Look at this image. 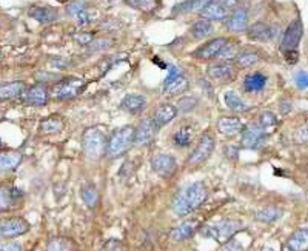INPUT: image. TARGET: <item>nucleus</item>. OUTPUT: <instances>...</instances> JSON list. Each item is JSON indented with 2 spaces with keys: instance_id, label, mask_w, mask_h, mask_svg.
Here are the masks:
<instances>
[{
  "instance_id": "nucleus-1",
  "label": "nucleus",
  "mask_w": 308,
  "mask_h": 251,
  "mask_svg": "<svg viewBox=\"0 0 308 251\" xmlns=\"http://www.w3.org/2000/svg\"><path fill=\"white\" fill-rule=\"evenodd\" d=\"M208 191L202 182H193L180 191L173 202V210L179 218H185L207 201Z\"/></svg>"
},
{
  "instance_id": "nucleus-2",
  "label": "nucleus",
  "mask_w": 308,
  "mask_h": 251,
  "mask_svg": "<svg viewBox=\"0 0 308 251\" xmlns=\"http://www.w3.org/2000/svg\"><path fill=\"white\" fill-rule=\"evenodd\" d=\"M134 131L136 128L131 125H125V127L116 130L106 140V156L114 159L128 151L134 145Z\"/></svg>"
},
{
  "instance_id": "nucleus-3",
  "label": "nucleus",
  "mask_w": 308,
  "mask_h": 251,
  "mask_svg": "<svg viewBox=\"0 0 308 251\" xmlns=\"http://www.w3.org/2000/svg\"><path fill=\"white\" fill-rule=\"evenodd\" d=\"M106 136L99 128H88L82 137V147L86 157L97 160L106 154Z\"/></svg>"
},
{
  "instance_id": "nucleus-4",
  "label": "nucleus",
  "mask_w": 308,
  "mask_h": 251,
  "mask_svg": "<svg viewBox=\"0 0 308 251\" xmlns=\"http://www.w3.org/2000/svg\"><path fill=\"white\" fill-rule=\"evenodd\" d=\"M242 230V224L234 219H222L213 225L202 228V235L205 238H211L219 244H227L238 231Z\"/></svg>"
},
{
  "instance_id": "nucleus-5",
  "label": "nucleus",
  "mask_w": 308,
  "mask_h": 251,
  "mask_svg": "<svg viewBox=\"0 0 308 251\" xmlns=\"http://www.w3.org/2000/svg\"><path fill=\"white\" fill-rule=\"evenodd\" d=\"M214 145H216V140L210 133L202 134V137L197 142L196 148L193 150V153L188 157V164L191 167H199V165L205 164L214 151Z\"/></svg>"
},
{
  "instance_id": "nucleus-6",
  "label": "nucleus",
  "mask_w": 308,
  "mask_h": 251,
  "mask_svg": "<svg viewBox=\"0 0 308 251\" xmlns=\"http://www.w3.org/2000/svg\"><path fill=\"white\" fill-rule=\"evenodd\" d=\"M241 145L247 150H259L265 145L267 131L261 127L259 123H251L250 127L242 130Z\"/></svg>"
},
{
  "instance_id": "nucleus-7",
  "label": "nucleus",
  "mask_w": 308,
  "mask_h": 251,
  "mask_svg": "<svg viewBox=\"0 0 308 251\" xmlns=\"http://www.w3.org/2000/svg\"><path fill=\"white\" fill-rule=\"evenodd\" d=\"M82 88H83V82L80 79H65L57 85H54L51 94L57 100H68L76 97L82 91Z\"/></svg>"
},
{
  "instance_id": "nucleus-8",
  "label": "nucleus",
  "mask_w": 308,
  "mask_h": 251,
  "mask_svg": "<svg viewBox=\"0 0 308 251\" xmlns=\"http://www.w3.org/2000/svg\"><path fill=\"white\" fill-rule=\"evenodd\" d=\"M304 35V26H302V22L299 19L293 20L292 23L288 25V28L285 29L284 32V39H282V43H281V49L284 52H290V51H296L299 43H301V39Z\"/></svg>"
},
{
  "instance_id": "nucleus-9",
  "label": "nucleus",
  "mask_w": 308,
  "mask_h": 251,
  "mask_svg": "<svg viewBox=\"0 0 308 251\" xmlns=\"http://www.w3.org/2000/svg\"><path fill=\"white\" fill-rule=\"evenodd\" d=\"M29 224L22 218H12L0 222V238L2 239H12L19 238L25 233H28Z\"/></svg>"
},
{
  "instance_id": "nucleus-10",
  "label": "nucleus",
  "mask_w": 308,
  "mask_h": 251,
  "mask_svg": "<svg viewBox=\"0 0 308 251\" xmlns=\"http://www.w3.org/2000/svg\"><path fill=\"white\" fill-rule=\"evenodd\" d=\"M207 73L210 79L219 83H230L236 79V68H234L233 63H228V62H222V63L210 66Z\"/></svg>"
},
{
  "instance_id": "nucleus-11",
  "label": "nucleus",
  "mask_w": 308,
  "mask_h": 251,
  "mask_svg": "<svg viewBox=\"0 0 308 251\" xmlns=\"http://www.w3.org/2000/svg\"><path fill=\"white\" fill-rule=\"evenodd\" d=\"M153 170L162 177H171L177 170V162L171 154H157L151 160Z\"/></svg>"
},
{
  "instance_id": "nucleus-12",
  "label": "nucleus",
  "mask_w": 308,
  "mask_h": 251,
  "mask_svg": "<svg viewBox=\"0 0 308 251\" xmlns=\"http://www.w3.org/2000/svg\"><path fill=\"white\" fill-rule=\"evenodd\" d=\"M228 43L227 39H222V37H217V39H213L210 40L208 43H205L204 46H201L199 49H196L193 52V56L197 57V59H202V60H208V59H214L219 56V52L224 49V46Z\"/></svg>"
},
{
  "instance_id": "nucleus-13",
  "label": "nucleus",
  "mask_w": 308,
  "mask_h": 251,
  "mask_svg": "<svg viewBox=\"0 0 308 251\" xmlns=\"http://www.w3.org/2000/svg\"><path fill=\"white\" fill-rule=\"evenodd\" d=\"M156 125L153 122V119H143L140 120L139 127L134 131V143L136 145H148V143L154 139L156 136Z\"/></svg>"
},
{
  "instance_id": "nucleus-14",
  "label": "nucleus",
  "mask_w": 308,
  "mask_h": 251,
  "mask_svg": "<svg viewBox=\"0 0 308 251\" xmlns=\"http://www.w3.org/2000/svg\"><path fill=\"white\" fill-rule=\"evenodd\" d=\"M22 197L23 194L20 190L12 187H2L0 188V211H8L14 208Z\"/></svg>"
},
{
  "instance_id": "nucleus-15",
  "label": "nucleus",
  "mask_w": 308,
  "mask_h": 251,
  "mask_svg": "<svg viewBox=\"0 0 308 251\" xmlns=\"http://www.w3.org/2000/svg\"><path fill=\"white\" fill-rule=\"evenodd\" d=\"M177 116V108L174 105L171 103H164V105H160L159 108L156 110V114H154V125H156V128H164L167 127V125Z\"/></svg>"
},
{
  "instance_id": "nucleus-16",
  "label": "nucleus",
  "mask_w": 308,
  "mask_h": 251,
  "mask_svg": "<svg viewBox=\"0 0 308 251\" xmlns=\"http://www.w3.org/2000/svg\"><path fill=\"white\" fill-rule=\"evenodd\" d=\"M22 99L28 105L42 106L48 102V91L43 86L35 85V86H31L29 89H26V91L22 93Z\"/></svg>"
},
{
  "instance_id": "nucleus-17",
  "label": "nucleus",
  "mask_w": 308,
  "mask_h": 251,
  "mask_svg": "<svg viewBox=\"0 0 308 251\" xmlns=\"http://www.w3.org/2000/svg\"><path fill=\"white\" fill-rule=\"evenodd\" d=\"M217 130H219V133H222L224 136L231 137V136L242 133L244 123L238 117H221L217 120Z\"/></svg>"
},
{
  "instance_id": "nucleus-18",
  "label": "nucleus",
  "mask_w": 308,
  "mask_h": 251,
  "mask_svg": "<svg viewBox=\"0 0 308 251\" xmlns=\"http://www.w3.org/2000/svg\"><path fill=\"white\" fill-rule=\"evenodd\" d=\"M197 230H199V222L197 221H190V222H185L182 225H179L177 228H174L170 233V238L174 242H184V241L191 239L196 235Z\"/></svg>"
},
{
  "instance_id": "nucleus-19",
  "label": "nucleus",
  "mask_w": 308,
  "mask_h": 251,
  "mask_svg": "<svg viewBox=\"0 0 308 251\" xmlns=\"http://www.w3.org/2000/svg\"><path fill=\"white\" fill-rule=\"evenodd\" d=\"M120 106L122 110H125L130 114H140L145 110V106H147V99L140 94H128L125 96Z\"/></svg>"
},
{
  "instance_id": "nucleus-20",
  "label": "nucleus",
  "mask_w": 308,
  "mask_h": 251,
  "mask_svg": "<svg viewBox=\"0 0 308 251\" xmlns=\"http://www.w3.org/2000/svg\"><path fill=\"white\" fill-rule=\"evenodd\" d=\"M248 26V12L244 8L234 11L227 19V28L233 32H242Z\"/></svg>"
},
{
  "instance_id": "nucleus-21",
  "label": "nucleus",
  "mask_w": 308,
  "mask_h": 251,
  "mask_svg": "<svg viewBox=\"0 0 308 251\" xmlns=\"http://www.w3.org/2000/svg\"><path fill=\"white\" fill-rule=\"evenodd\" d=\"M199 12H201V15L205 20H225L228 15V9L224 8L221 3H217L216 0H211V2L207 6H204Z\"/></svg>"
},
{
  "instance_id": "nucleus-22",
  "label": "nucleus",
  "mask_w": 308,
  "mask_h": 251,
  "mask_svg": "<svg viewBox=\"0 0 308 251\" xmlns=\"http://www.w3.org/2000/svg\"><path fill=\"white\" fill-rule=\"evenodd\" d=\"M248 35L253 40H258V42H268L275 37V29L271 28L267 23H255L253 26L248 28Z\"/></svg>"
},
{
  "instance_id": "nucleus-23",
  "label": "nucleus",
  "mask_w": 308,
  "mask_h": 251,
  "mask_svg": "<svg viewBox=\"0 0 308 251\" xmlns=\"http://www.w3.org/2000/svg\"><path fill=\"white\" fill-rule=\"evenodd\" d=\"M28 14L39 23H52L57 19V11L48 6H31Z\"/></svg>"
},
{
  "instance_id": "nucleus-24",
  "label": "nucleus",
  "mask_w": 308,
  "mask_h": 251,
  "mask_svg": "<svg viewBox=\"0 0 308 251\" xmlns=\"http://www.w3.org/2000/svg\"><path fill=\"white\" fill-rule=\"evenodd\" d=\"M190 88V83L187 80V77L184 76H176L170 80H165L164 83V89H165V93L170 94V96H177V94H182L185 93L187 89Z\"/></svg>"
},
{
  "instance_id": "nucleus-25",
  "label": "nucleus",
  "mask_w": 308,
  "mask_h": 251,
  "mask_svg": "<svg viewBox=\"0 0 308 251\" xmlns=\"http://www.w3.org/2000/svg\"><path fill=\"white\" fill-rule=\"evenodd\" d=\"M307 247H308V231L305 228L296 231L295 235H292L287 241L288 251H305Z\"/></svg>"
},
{
  "instance_id": "nucleus-26",
  "label": "nucleus",
  "mask_w": 308,
  "mask_h": 251,
  "mask_svg": "<svg viewBox=\"0 0 308 251\" xmlns=\"http://www.w3.org/2000/svg\"><path fill=\"white\" fill-rule=\"evenodd\" d=\"M267 76L262 74V73H253V74H248L244 80V88L247 93H259L265 88L267 85Z\"/></svg>"
},
{
  "instance_id": "nucleus-27",
  "label": "nucleus",
  "mask_w": 308,
  "mask_h": 251,
  "mask_svg": "<svg viewBox=\"0 0 308 251\" xmlns=\"http://www.w3.org/2000/svg\"><path fill=\"white\" fill-rule=\"evenodd\" d=\"M25 91V83L23 82H9L0 85V99H14L22 96Z\"/></svg>"
},
{
  "instance_id": "nucleus-28",
  "label": "nucleus",
  "mask_w": 308,
  "mask_h": 251,
  "mask_svg": "<svg viewBox=\"0 0 308 251\" xmlns=\"http://www.w3.org/2000/svg\"><path fill=\"white\" fill-rule=\"evenodd\" d=\"M22 162V154L9 151V153H2L0 154V171H12L14 168L19 167Z\"/></svg>"
},
{
  "instance_id": "nucleus-29",
  "label": "nucleus",
  "mask_w": 308,
  "mask_h": 251,
  "mask_svg": "<svg viewBox=\"0 0 308 251\" xmlns=\"http://www.w3.org/2000/svg\"><path fill=\"white\" fill-rule=\"evenodd\" d=\"M65 127L63 119L59 116H49L40 122V131L45 134H56L60 133Z\"/></svg>"
},
{
  "instance_id": "nucleus-30",
  "label": "nucleus",
  "mask_w": 308,
  "mask_h": 251,
  "mask_svg": "<svg viewBox=\"0 0 308 251\" xmlns=\"http://www.w3.org/2000/svg\"><path fill=\"white\" fill-rule=\"evenodd\" d=\"M225 103L228 108L233 111V113H247L250 110V106L241 99V96H238L234 91H228L225 93Z\"/></svg>"
},
{
  "instance_id": "nucleus-31",
  "label": "nucleus",
  "mask_w": 308,
  "mask_h": 251,
  "mask_svg": "<svg viewBox=\"0 0 308 251\" xmlns=\"http://www.w3.org/2000/svg\"><path fill=\"white\" fill-rule=\"evenodd\" d=\"M282 216H284V210L278 208V207H267V208L256 213V219L261 221V222H265V224L276 222Z\"/></svg>"
},
{
  "instance_id": "nucleus-32",
  "label": "nucleus",
  "mask_w": 308,
  "mask_h": 251,
  "mask_svg": "<svg viewBox=\"0 0 308 251\" xmlns=\"http://www.w3.org/2000/svg\"><path fill=\"white\" fill-rule=\"evenodd\" d=\"M211 0H187V2L177 5L173 9V14H185V12H194L201 11L204 6H207Z\"/></svg>"
},
{
  "instance_id": "nucleus-33",
  "label": "nucleus",
  "mask_w": 308,
  "mask_h": 251,
  "mask_svg": "<svg viewBox=\"0 0 308 251\" xmlns=\"http://www.w3.org/2000/svg\"><path fill=\"white\" fill-rule=\"evenodd\" d=\"M213 25H211V22L210 20H205V19H202V20H197L193 26H191V29H190V32L193 34V37L194 39H207L210 34H213Z\"/></svg>"
},
{
  "instance_id": "nucleus-34",
  "label": "nucleus",
  "mask_w": 308,
  "mask_h": 251,
  "mask_svg": "<svg viewBox=\"0 0 308 251\" xmlns=\"http://www.w3.org/2000/svg\"><path fill=\"white\" fill-rule=\"evenodd\" d=\"M258 60H259V56L253 51L239 52V54H236V57H234V62H236L239 68H250L253 65H256Z\"/></svg>"
},
{
  "instance_id": "nucleus-35",
  "label": "nucleus",
  "mask_w": 308,
  "mask_h": 251,
  "mask_svg": "<svg viewBox=\"0 0 308 251\" xmlns=\"http://www.w3.org/2000/svg\"><path fill=\"white\" fill-rule=\"evenodd\" d=\"M174 143L177 147H188L193 142V130L190 127H184L176 131L174 134Z\"/></svg>"
},
{
  "instance_id": "nucleus-36",
  "label": "nucleus",
  "mask_w": 308,
  "mask_h": 251,
  "mask_svg": "<svg viewBox=\"0 0 308 251\" xmlns=\"http://www.w3.org/2000/svg\"><path fill=\"white\" fill-rule=\"evenodd\" d=\"M82 199L86 204V207L94 208L99 201V193L94 185H85L82 188Z\"/></svg>"
},
{
  "instance_id": "nucleus-37",
  "label": "nucleus",
  "mask_w": 308,
  "mask_h": 251,
  "mask_svg": "<svg viewBox=\"0 0 308 251\" xmlns=\"http://www.w3.org/2000/svg\"><path fill=\"white\" fill-rule=\"evenodd\" d=\"M126 3L131 5L133 8L143 11V12H150L156 9L157 6V0H126Z\"/></svg>"
},
{
  "instance_id": "nucleus-38",
  "label": "nucleus",
  "mask_w": 308,
  "mask_h": 251,
  "mask_svg": "<svg viewBox=\"0 0 308 251\" xmlns=\"http://www.w3.org/2000/svg\"><path fill=\"white\" fill-rule=\"evenodd\" d=\"M196 105H197V99L196 97H193V96H185V97H182L179 100V103H177V111L180 110L182 113H190V111H193L194 108H196Z\"/></svg>"
},
{
  "instance_id": "nucleus-39",
  "label": "nucleus",
  "mask_w": 308,
  "mask_h": 251,
  "mask_svg": "<svg viewBox=\"0 0 308 251\" xmlns=\"http://www.w3.org/2000/svg\"><path fill=\"white\" fill-rule=\"evenodd\" d=\"M48 251H71V245L62 238H54L48 244Z\"/></svg>"
},
{
  "instance_id": "nucleus-40",
  "label": "nucleus",
  "mask_w": 308,
  "mask_h": 251,
  "mask_svg": "<svg viewBox=\"0 0 308 251\" xmlns=\"http://www.w3.org/2000/svg\"><path fill=\"white\" fill-rule=\"evenodd\" d=\"M259 125H261L264 130L273 128V127H276V125H278V119H276V116L271 113V111H265V113H262L261 117H259Z\"/></svg>"
},
{
  "instance_id": "nucleus-41",
  "label": "nucleus",
  "mask_w": 308,
  "mask_h": 251,
  "mask_svg": "<svg viewBox=\"0 0 308 251\" xmlns=\"http://www.w3.org/2000/svg\"><path fill=\"white\" fill-rule=\"evenodd\" d=\"M83 9H86V5H85L83 0H74V2H71L66 6V12L72 17H76L77 14H80Z\"/></svg>"
},
{
  "instance_id": "nucleus-42",
  "label": "nucleus",
  "mask_w": 308,
  "mask_h": 251,
  "mask_svg": "<svg viewBox=\"0 0 308 251\" xmlns=\"http://www.w3.org/2000/svg\"><path fill=\"white\" fill-rule=\"evenodd\" d=\"M295 80H296V85H298L301 89H305V88L308 86V77H307L305 71H299V73L296 74V77H295Z\"/></svg>"
},
{
  "instance_id": "nucleus-43",
  "label": "nucleus",
  "mask_w": 308,
  "mask_h": 251,
  "mask_svg": "<svg viewBox=\"0 0 308 251\" xmlns=\"http://www.w3.org/2000/svg\"><path fill=\"white\" fill-rule=\"evenodd\" d=\"M236 56V51H234V46H231V45H225L224 46V49L219 52V56L217 57H221V59H228V57H234Z\"/></svg>"
},
{
  "instance_id": "nucleus-44",
  "label": "nucleus",
  "mask_w": 308,
  "mask_h": 251,
  "mask_svg": "<svg viewBox=\"0 0 308 251\" xmlns=\"http://www.w3.org/2000/svg\"><path fill=\"white\" fill-rule=\"evenodd\" d=\"M76 19H77V23L80 25V26H83V25H88L89 22H91V17H89V12H88V9H83L80 14H77L76 15Z\"/></svg>"
},
{
  "instance_id": "nucleus-45",
  "label": "nucleus",
  "mask_w": 308,
  "mask_h": 251,
  "mask_svg": "<svg viewBox=\"0 0 308 251\" xmlns=\"http://www.w3.org/2000/svg\"><path fill=\"white\" fill-rule=\"evenodd\" d=\"M0 251H22V245L19 242L5 244V245H0Z\"/></svg>"
},
{
  "instance_id": "nucleus-46",
  "label": "nucleus",
  "mask_w": 308,
  "mask_h": 251,
  "mask_svg": "<svg viewBox=\"0 0 308 251\" xmlns=\"http://www.w3.org/2000/svg\"><path fill=\"white\" fill-rule=\"evenodd\" d=\"M225 251H244V248L238 241H228L225 244Z\"/></svg>"
},
{
  "instance_id": "nucleus-47",
  "label": "nucleus",
  "mask_w": 308,
  "mask_h": 251,
  "mask_svg": "<svg viewBox=\"0 0 308 251\" xmlns=\"http://www.w3.org/2000/svg\"><path fill=\"white\" fill-rule=\"evenodd\" d=\"M238 154H239V150L234 147V145H228V147H227V157H228V159L236 160V159H238Z\"/></svg>"
},
{
  "instance_id": "nucleus-48",
  "label": "nucleus",
  "mask_w": 308,
  "mask_h": 251,
  "mask_svg": "<svg viewBox=\"0 0 308 251\" xmlns=\"http://www.w3.org/2000/svg\"><path fill=\"white\" fill-rule=\"evenodd\" d=\"M76 40L82 45H86L93 40V35L91 34H82V35H76Z\"/></svg>"
},
{
  "instance_id": "nucleus-49",
  "label": "nucleus",
  "mask_w": 308,
  "mask_h": 251,
  "mask_svg": "<svg viewBox=\"0 0 308 251\" xmlns=\"http://www.w3.org/2000/svg\"><path fill=\"white\" fill-rule=\"evenodd\" d=\"M285 57L290 63H296L298 59H299V54H298V51H290V52H285Z\"/></svg>"
},
{
  "instance_id": "nucleus-50",
  "label": "nucleus",
  "mask_w": 308,
  "mask_h": 251,
  "mask_svg": "<svg viewBox=\"0 0 308 251\" xmlns=\"http://www.w3.org/2000/svg\"><path fill=\"white\" fill-rule=\"evenodd\" d=\"M216 2H217V3H221L224 8L228 9V8H233L234 5H236V3H238V0H216Z\"/></svg>"
},
{
  "instance_id": "nucleus-51",
  "label": "nucleus",
  "mask_w": 308,
  "mask_h": 251,
  "mask_svg": "<svg viewBox=\"0 0 308 251\" xmlns=\"http://www.w3.org/2000/svg\"><path fill=\"white\" fill-rule=\"evenodd\" d=\"M281 111H282V113L292 111V105H290V103H282V105H281Z\"/></svg>"
},
{
  "instance_id": "nucleus-52",
  "label": "nucleus",
  "mask_w": 308,
  "mask_h": 251,
  "mask_svg": "<svg viewBox=\"0 0 308 251\" xmlns=\"http://www.w3.org/2000/svg\"><path fill=\"white\" fill-rule=\"evenodd\" d=\"M262 251H275V250L271 248V247H264V248H262Z\"/></svg>"
},
{
  "instance_id": "nucleus-53",
  "label": "nucleus",
  "mask_w": 308,
  "mask_h": 251,
  "mask_svg": "<svg viewBox=\"0 0 308 251\" xmlns=\"http://www.w3.org/2000/svg\"><path fill=\"white\" fill-rule=\"evenodd\" d=\"M0 59H2V54H0Z\"/></svg>"
}]
</instances>
